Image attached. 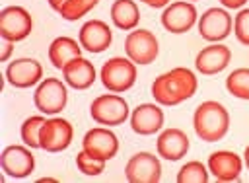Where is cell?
Here are the masks:
<instances>
[{
  "mask_svg": "<svg viewBox=\"0 0 249 183\" xmlns=\"http://www.w3.org/2000/svg\"><path fill=\"white\" fill-rule=\"evenodd\" d=\"M198 88L196 76L183 66L171 68L169 72L160 74L152 82V95L160 105H179L185 99L193 97Z\"/></svg>",
  "mask_w": 249,
  "mask_h": 183,
  "instance_id": "obj_1",
  "label": "cell"
},
{
  "mask_svg": "<svg viewBox=\"0 0 249 183\" xmlns=\"http://www.w3.org/2000/svg\"><path fill=\"white\" fill-rule=\"evenodd\" d=\"M193 127L200 140H222L230 128V113L218 101H202L193 115Z\"/></svg>",
  "mask_w": 249,
  "mask_h": 183,
  "instance_id": "obj_2",
  "label": "cell"
},
{
  "mask_svg": "<svg viewBox=\"0 0 249 183\" xmlns=\"http://www.w3.org/2000/svg\"><path fill=\"white\" fill-rule=\"evenodd\" d=\"M101 84L113 92V93H123L126 90H130L136 82V66L130 58L124 56H113L109 60H105V64L101 66Z\"/></svg>",
  "mask_w": 249,
  "mask_h": 183,
  "instance_id": "obj_3",
  "label": "cell"
},
{
  "mask_svg": "<svg viewBox=\"0 0 249 183\" xmlns=\"http://www.w3.org/2000/svg\"><path fill=\"white\" fill-rule=\"evenodd\" d=\"M89 115L97 125L117 127L123 125L128 117V103L124 97L117 93H103L97 95L89 105Z\"/></svg>",
  "mask_w": 249,
  "mask_h": 183,
  "instance_id": "obj_4",
  "label": "cell"
},
{
  "mask_svg": "<svg viewBox=\"0 0 249 183\" xmlns=\"http://www.w3.org/2000/svg\"><path fill=\"white\" fill-rule=\"evenodd\" d=\"M66 101H68V92L58 78H45L33 93L35 107L47 115L60 113L66 107Z\"/></svg>",
  "mask_w": 249,
  "mask_h": 183,
  "instance_id": "obj_5",
  "label": "cell"
},
{
  "mask_svg": "<svg viewBox=\"0 0 249 183\" xmlns=\"http://www.w3.org/2000/svg\"><path fill=\"white\" fill-rule=\"evenodd\" d=\"M33 29L29 12L21 6H8L0 12V35L6 41H23Z\"/></svg>",
  "mask_w": 249,
  "mask_h": 183,
  "instance_id": "obj_6",
  "label": "cell"
},
{
  "mask_svg": "<svg viewBox=\"0 0 249 183\" xmlns=\"http://www.w3.org/2000/svg\"><path fill=\"white\" fill-rule=\"evenodd\" d=\"M158 39L148 29L130 31L124 39V53L134 64H150L158 56Z\"/></svg>",
  "mask_w": 249,
  "mask_h": 183,
  "instance_id": "obj_7",
  "label": "cell"
},
{
  "mask_svg": "<svg viewBox=\"0 0 249 183\" xmlns=\"http://www.w3.org/2000/svg\"><path fill=\"white\" fill-rule=\"evenodd\" d=\"M124 177L130 183H158L161 179V164L154 154L138 152L126 162Z\"/></svg>",
  "mask_w": 249,
  "mask_h": 183,
  "instance_id": "obj_8",
  "label": "cell"
},
{
  "mask_svg": "<svg viewBox=\"0 0 249 183\" xmlns=\"http://www.w3.org/2000/svg\"><path fill=\"white\" fill-rule=\"evenodd\" d=\"M82 150H86L89 156L97 158V160H111L115 158L117 150H119V140H117V134L105 127H95V128H89L86 134H84V140H82Z\"/></svg>",
  "mask_w": 249,
  "mask_h": 183,
  "instance_id": "obj_9",
  "label": "cell"
},
{
  "mask_svg": "<svg viewBox=\"0 0 249 183\" xmlns=\"http://www.w3.org/2000/svg\"><path fill=\"white\" fill-rule=\"evenodd\" d=\"M74 136V128L66 119L60 117H53L47 119L43 128H41V148L45 152H62L70 146Z\"/></svg>",
  "mask_w": 249,
  "mask_h": 183,
  "instance_id": "obj_10",
  "label": "cell"
},
{
  "mask_svg": "<svg viewBox=\"0 0 249 183\" xmlns=\"http://www.w3.org/2000/svg\"><path fill=\"white\" fill-rule=\"evenodd\" d=\"M0 164H2V171L14 179H23V177L31 175V171L35 169V158H33L29 146L25 148V146L12 144V146L4 148V152L0 156Z\"/></svg>",
  "mask_w": 249,
  "mask_h": 183,
  "instance_id": "obj_11",
  "label": "cell"
},
{
  "mask_svg": "<svg viewBox=\"0 0 249 183\" xmlns=\"http://www.w3.org/2000/svg\"><path fill=\"white\" fill-rule=\"evenodd\" d=\"M196 23V8L191 2L179 0L161 12V25L169 33H187Z\"/></svg>",
  "mask_w": 249,
  "mask_h": 183,
  "instance_id": "obj_12",
  "label": "cell"
},
{
  "mask_svg": "<svg viewBox=\"0 0 249 183\" xmlns=\"http://www.w3.org/2000/svg\"><path fill=\"white\" fill-rule=\"evenodd\" d=\"M230 31H231V16L222 8H210L198 19V33L202 39L210 43H218L226 39Z\"/></svg>",
  "mask_w": 249,
  "mask_h": 183,
  "instance_id": "obj_13",
  "label": "cell"
},
{
  "mask_svg": "<svg viewBox=\"0 0 249 183\" xmlns=\"http://www.w3.org/2000/svg\"><path fill=\"white\" fill-rule=\"evenodd\" d=\"M43 78V66L35 58H16L6 68V82L14 88H31Z\"/></svg>",
  "mask_w": 249,
  "mask_h": 183,
  "instance_id": "obj_14",
  "label": "cell"
},
{
  "mask_svg": "<svg viewBox=\"0 0 249 183\" xmlns=\"http://www.w3.org/2000/svg\"><path fill=\"white\" fill-rule=\"evenodd\" d=\"M78 39H80L82 49H86L88 53H103L105 49H109V45L113 41V33L105 21L89 19L82 25Z\"/></svg>",
  "mask_w": 249,
  "mask_h": 183,
  "instance_id": "obj_15",
  "label": "cell"
},
{
  "mask_svg": "<svg viewBox=\"0 0 249 183\" xmlns=\"http://www.w3.org/2000/svg\"><path fill=\"white\" fill-rule=\"evenodd\" d=\"M243 162L235 152L230 150H218L208 156V171L218 181H235L239 179Z\"/></svg>",
  "mask_w": 249,
  "mask_h": 183,
  "instance_id": "obj_16",
  "label": "cell"
},
{
  "mask_svg": "<svg viewBox=\"0 0 249 183\" xmlns=\"http://www.w3.org/2000/svg\"><path fill=\"white\" fill-rule=\"evenodd\" d=\"M230 58H231V51H230L226 45L214 43V45L204 47V49L196 55L195 66H196V70H198L200 74L212 76V74L222 72V70L230 64Z\"/></svg>",
  "mask_w": 249,
  "mask_h": 183,
  "instance_id": "obj_17",
  "label": "cell"
},
{
  "mask_svg": "<svg viewBox=\"0 0 249 183\" xmlns=\"http://www.w3.org/2000/svg\"><path fill=\"white\" fill-rule=\"evenodd\" d=\"M130 127L140 136L154 134L163 127V111L156 103H140L130 115Z\"/></svg>",
  "mask_w": 249,
  "mask_h": 183,
  "instance_id": "obj_18",
  "label": "cell"
},
{
  "mask_svg": "<svg viewBox=\"0 0 249 183\" xmlns=\"http://www.w3.org/2000/svg\"><path fill=\"white\" fill-rule=\"evenodd\" d=\"M158 154L169 162L181 160L189 150V136L181 128H165L156 142Z\"/></svg>",
  "mask_w": 249,
  "mask_h": 183,
  "instance_id": "obj_19",
  "label": "cell"
},
{
  "mask_svg": "<svg viewBox=\"0 0 249 183\" xmlns=\"http://www.w3.org/2000/svg\"><path fill=\"white\" fill-rule=\"evenodd\" d=\"M62 76H64V82L70 88H74V90H88L95 82V68H93V64L88 58L76 56V58H72L62 68Z\"/></svg>",
  "mask_w": 249,
  "mask_h": 183,
  "instance_id": "obj_20",
  "label": "cell"
},
{
  "mask_svg": "<svg viewBox=\"0 0 249 183\" xmlns=\"http://www.w3.org/2000/svg\"><path fill=\"white\" fill-rule=\"evenodd\" d=\"M82 45L72 37H56L49 45V60L54 68L62 70L72 58L82 56Z\"/></svg>",
  "mask_w": 249,
  "mask_h": 183,
  "instance_id": "obj_21",
  "label": "cell"
},
{
  "mask_svg": "<svg viewBox=\"0 0 249 183\" xmlns=\"http://www.w3.org/2000/svg\"><path fill=\"white\" fill-rule=\"evenodd\" d=\"M111 19L123 31L134 29L140 21L138 6L134 4V0H115L111 6Z\"/></svg>",
  "mask_w": 249,
  "mask_h": 183,
  "instance_id": "obj_22",
  "label": "cell"
},
{
  "mask_svg": "<svg viewBox=\"0 0 249 183\" xmlns=\"http://www.w3.org/2000/svg\"><path fill=\"white\" fill-rule=\"evenodd\" d=\"M45 121H47V119L41 117V115L27 117V119L23 121L19 134H21V140H23L25 146H29V148H41V140H39V138H41V128H43Z\"/></svg>",
  "mask_w": 249,
  "mask_h": 183,
  "instance_id": "obj_23",
  "label": "cell"
},
{
  "mask_svg": "<svg viewBox=\"0 0 249 183\" xmlns=\"http://www.w3.org/2000/svg\"><path fill=\"white\" fill-rule=\"evenodd\" d=\"M226 88L239 99H249V68H237L226 78Z\"/></svg>",
  "mask_w": 249,
  "mask_h": 183,
  "instance_id": "obj_24",
  "label": "cell"
},
{
  "mask_svg": "<svg viewBox=\"0 0 249 183\" xmlns=\"http://www.w3.org/2000/svg\"><path fill=\"white\" fill-rule=\"evenodd\" d=\"M206 181H208V169L196 160L187 162L177 171V183H206Z\"/></svg>",
  "mask_w": 249,
  "mask_h": 183,
  "instance_id": "obj_25",
  "label": "cell"
},
{
  "mask_svg": "<svg viewBox=\"0 0 249 183\" xmlns=\"http://www.w3.org/2000/svg\"><path fill=\"white\" fill-rule=\"evenodd\" d=\"M99 4V0H68L60 10V18L66 19V21H76L80 19L82 16H86L91 8H95Z\"/></svg>",
  "mask_w": 249,
  "mask_h": 183,
  "instance_id": "obj_26",
  "label": "cell"
},
{
  "mask_svg": "<svg viewBox=\"0 0 249 183\" xmlns=\"http://www.w3.org/2000/svg\"><path fill=\"white\" fill-rule=\"evenodd\" d=\"M76 165H78V169H80L84 175H89V177L99 175V173L105 169V162H103V160H97V158H93V156H89L86 150H82V152L76 154Z\"/></svg>",
  "mask_w": 249,
  "mask_h": 183,
  "instance_id": "obj_27",
  "label": "cell"
},
{
  "mask_svg": "<svg viewBox=\"0 0 249 183\" xmlns=\"http://www.w3.org/2000/svg\"><path fill=\"white\" fill-rule=\"evenodd\" d=\"M233 33L239 43L249 45V10H239L233 19Z\"/></svg>",
  "mask_w": 249,
  "mask_h": 183,
  "instance_id": "obj_28",
  "label": "cell"
},
{
  "mask_svg": "<svg viewBox=\"0 0 249 183\" xmlns=\"http://www.w3.org/2000/svg\"><path fill=\"white\" fill-rule=\"evenodd\" d=\"M12 51H14V43L4 39V45H2V53H0V60H2V62H6V60L10 58V55H12Z\"/></svg>",
  "mask_w": 249,
  "mask_h": 183,
  "instance_id": "obj_29",
  "label": "cell"
},
{
  "mask_svg": "<svg viewBox=\"0 0 249 183\" xmlns=\"http://www.w3.org/2000/svg\"><path fill=\"white\" fill-rule=\"evenodd\" d=\"M222 2V6H226V8H241L247 0H220Z\"/></svg>",
  "mask_w": 249,
  "mask_h": 183,
  "instance_id": "obj_30",
  "label": "cell"
},
{
  "mask_svg": "<svg viewBox=\"0 0 249 183\" xmlns=\"http://www.w3.org/2000/svg\"><path fill=\"white\" fill-rule=\"evenodd\" d=\"M140 2H144V4H148L152 8H163V6L169 4V0H140Z\"/></svg>",
  "mask_w": 249,
  "mask_h": 183,
  "instance_id": "obj_31",
  "label": "cell"
},
{
  "mask_svg": "<svg viewBox=\"0 0 249 183\" xmlns=\"http://www.w3.org/2000/svg\"><path fill=\"white\" fill-rule=\"evenodd\" d=\"M66 2H68V0H49V6H51L53 10H56V12H58Z\"/></svg>",
  "mask_w": 249,
  "mask_h": 183,
  "instance_id": "obj_32",
  "label": "cell"
},
{
  "mask_svg": "<svg viewBox=\"0 0 249 183\" xmlns=\"http://www.w3.org/2000/svg\"><path fill=\"white\" fill-rule=\"evenodd\" d=\"M243 160H245V165H247V169H249V144L245 146V152H243Z\"/></svg>",
  "mask_w": 249,
  "mask_h": 183,
  "instance_id": "obj_33",
  "label": "cell"
}]
</instances>
